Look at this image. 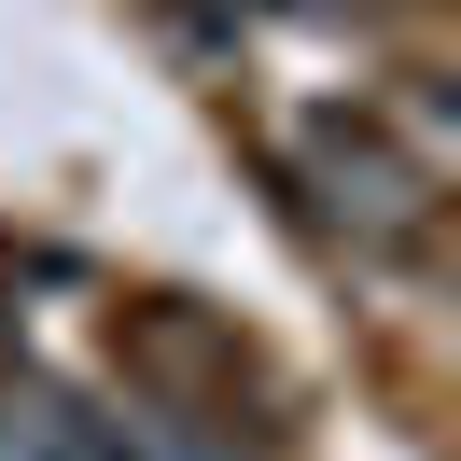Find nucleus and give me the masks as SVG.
<instances>
[{
	"label": "nucleus",
	"instance_id": "1",
	"mask_svg": "<svg viewBox=\"0 0 461 461\" xmlns=\"http://www.w3.org/2000/svg\"><path fill=\"white\" fill-rule=\"evenodd\" d=\"M294 196H308V224L336 238V252H364V266H405V252H433V210H447V182H420L392 140H377V113H321V126H294Z\"/></svg>",
	"mask_w": 461,
	"mask_h": 461
},
{
	"label": "nucleus",
	"instance_id": "2",
	"mask_svg": "<svg viewBox=\"0 0 461 461\" xmlns=\"http://www.w3.org/2000/svg\"><path fill=\"white\" fill-rule=\"evenodd\" d=\"M0 461H98V405L42 392V377H0Z\"/></svg>",
	"mask_w": 461,
	"mask_h": 461
}]
</instances>
